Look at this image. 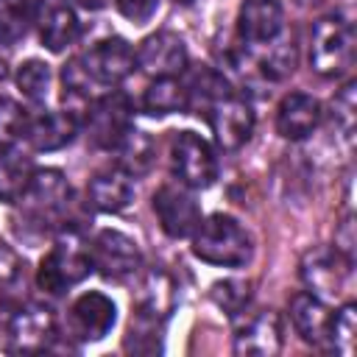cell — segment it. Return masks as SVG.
<instances>
[{
  "mask_svg": "<svg viewBox=\"0 0 357 357\" xmlns=\"http://www.w3.org/2000/svg\"><path fill=\"white\" fill-rule=\"evenodd\" d=\"M192 254L209 265L243 268L254 254V243H251V234L231 215L215 212L195 226Z\"/></svg>",
  "mask_w": 357,
  "mask_h": 357,
  "instance_id": "cell-1",
  "label": "cell"
},
{
  "mask_svg": "<svg viewBox=\"0 0 357 357\" xmlns=\"http://www.w3.org/2000/svg\"><path fill=\"white\" fill-rule=\"evenodd\" d=\"M357 33L354 25L340 14L321 17L310 31V64L324 78H337L354 64Z\"/></svg>",
  "mask_w": 357,
  "mask_h": 357,
  "instance_id": "cell-2",
  "label": "cell"
},
{
  "mask_svg": "<svg viewBox=\"0 0 357 357\" xmlns=\"http://www.w3.org/2000/svg\"><path fill=\"white\" fill-rule=\"evenodd\" d=\"M92 271V254L89 245L70 229H64L59 234V240L53 243V248L42 257L39 271H36V282L45 293L59 296L70 287H75L78 282H84Z\"/></svg>",
  "mask_w": 357,
  "mask_h": 357,
  "instance_id": "cell-3",
  "label": "cell"
},
{
  "mask_svg": "<svg viewBox=\"0 0 357 357\" xmlns=\"http://www.w3.org/2000/svg\"><path fill=\"white\" fill-rule=\"evenodd\" d=\"M170 173L190 190H206L218 178V156L195 131H176L170 139Z\"/></svg>",
  "mask_w": 357,
  "mask_h": 357,
  "instance_id": "cell-4",
  "label": "cell"
},
{
  "mask_svg": "<svg viewBox=\"0 0 357 357\" xmlns=\"http://www.w3.org/2000/svg\"><path fill=\"white\" fill-rule=\"evenodd\" d=\"M131 100L120 89H109L100 98H92L86 106V137L95 148L114 151L131 128Z\"/></svg>",
  "mask_w": 357,
  "mask_h": 357,
  "instance_id": "cell-5",
  "label": "cell"
},
{
  "mask_svg": "<svg viewBox=\"0 0 357 357\" xmlns=\"http://www.w3.org/2000/svg\"><path fill=\"white\" fill-rule=\"evenodd\" d=\"M20 201L25 206V215L42 229H47V223H61L73 201V192L61 170L45 167V170H33V178Z\"/></svg>",
  "mask_w": 357,
  "mask_h": 357,
  "instance_id": "cell-6",
  "label": "cell"
},
{
  "mask_svg": "<svg viewBox=\"0 0 357 357\" xmlns=\"http://www.w3.org/2000/svg\"><path fill=\"white\" fill-rule=\"evenodd\" d=\"M204 117L209 120V128L215 134L218 148L223 151H237L251 139L254 131V109L245 98H240L234 89L223 92L218 100L209 103V109L204 112Z\"/></svg>",
  "mask_w": 357,
  "mask_h": 357,
  "instance_id": "cell-7",
  "label": "cell"
},
{
  "mask_svg": "<svg viewBox=\"0 0 357 357\" xmlns=\"http://www.w3.org/2000/svg\"><path fill=\"white\" fill-rule=\"evenodd\" d=\"M78 64L86 73V78L92 81V86H117L120 81H126L134 73L137 59L126 39L106 36V39L95 42L84 56H78Z\"/></svg>",
  "mask_w": 357,
  "mask_h": 357,
  "instance_id": "cell-8",
  "label": "cell"
},
{
  "mask_svg": "<svg viewBox=\"0 0 357 357\" xmlns=\"http://www.w3.org/2000/svg\"><path fill=\"white\" fill-rule=\"evenodd\" d=\"M153 212L167 237H190L201 223V206L190 187L181 181H167L153 192Z\"/></svg>",
  "mask_w": 357,
  "mask_h": 357,
  "instance_id": "cell-9",
  "label": "cell"
},
{
  "mask_svg": "<svg viewBox=\"0 0 357 357\" xmlns=\"http://www.w3.org/2000/svg\"><path fill=\"white\" fill-rule=\"evenodd\" d=\"M89 254H92V268L103 279H114V282L134 276L142 265V254L137 243L117 229L98 231V237L89 245Z\"/></svg>",
  "mask_w": 357,
  "mask_h": 357,
  "instance_id": "cell-10",
  "label": "cell"
},
{
  "mask_svg": "<svg viewBox=\"0 0 357 357\" xmlns=\"http://www.w3.org/2000/svg\"><path fill=\"white\" fill-rule=\"evenodd\" d=\"M114 321H117L114 301L109 296L98 293V290H89V293L78 296L70 304L67 332L78 343H95V340H100V337H106L112 332Z\"/></svg>",
  "mask_w": 357,
  "mask_h": 357,
  "instance_id": "cell-11",
  "label": "cell"
},
{
  "mask_svg": "<svg viewBox=\"0 0 357 357\" xmlns=\"http://www.w3.org/2000/svg\"><path fill=\"white\" fill-rule=\"evenodd\" d=\"M137 67L151 78H178L187 70V47L173 31L145 36L134 53Z\"/></svg>",
  "mask_w": 357,
  "mask_h": 357,
  "instance_id": "cell-12",
  "label": "cell"
},
{
  "mask_svg": "<svg viewBox=\"0 0 357 357\" xmlns=\"http://www.w3.org/2000/svg\"><path fill=\"white\" fill-rule=\"evenodd\" d=\"M284 28L282 0H243L237 11V36L245 47H268Z\"/></svg>",
  "mask_w": 357,
  "mask_h": 357,
  "instance_id": "cell-13",
  "label": "cell"
},
{
  "mask_svg": "<svg viewBox=\"0 0 357 357\" xmlns=\"http://www.w3.org/2000/svg\"><path fill=\"white\" fill-rule=\"evenodd\" d=\"M56 340V321L50 310L28 304L14 310L8 321V349L11 351H50Z\"/></svg>",
  "mask_w": 357,
  "mask_h": 357,
  "instance_id": "cell-14",
  "label": "cell"
},
{
  "mask_svg": "<svg viewBox=\"0 0 357 357\" xmlns=\"http://www.w3.org/2000/svg\"><path fill=\"white\" fill-rule=\"evenodd\" d=\"M349 271H351V262L335 248H315L301 259V279L310 287L307 293H312L321 301L340 296Z\"/></svg>",
  "mask_w": 357,
  "mask_h": 357,
  "instance_id": "cell-15",
  "label": "cell"
},
{
  "mask_svg": "<svg viewBox=\"0 0 357 357\" xmlns=\"http://www.w3.org/2000/svg\"><path fill=\"white\" fill-rule=\"evenodd\" d=\"M33 25L39 31V42L53 53H61L78 39V17L67 0H36Z\"/></svg>",
  "mask_w": 357,
  "mask_h": 357,
  "instance_id": "cell-16",
  "label": "cell"
},
{
  "mask_svg": "<svg viewBox=\"0 0 357 357\" xmlns=\"http://www.w3.org/2000/svg\"><path fill=\"white\" fill-rule=\"evenodd\" d=\"M282 349V324L273 310H262L245 318L234 335V354L271 357Z\"/></svg>",
  "mask_w": 357,
  "mask_h": 357,
  "instance_id": "cell-17",
  "label": "cell"
},
{
  "mask_svg": "<svg viewBox=\"0 0 357 357\" xmlns=\"http://www.w3.org/2000/svg\"><path fill=\"white\" fill-rule=\"evenodd\" d=\"M78 134V120L73 112H39L28 117L25 139L33 145V151H59L70 145Z\"/></svg>",
  "mask_w": 357,
  "mask_h": 357,
  "instance_id": "cell-18",
  "label": "cell"
},
{
  "mask_svg": "<svg viewBox=\"0 0 357 357\" xmlns=\"http://www.w3.org/2000/svg\"><path fill=\"white\" fill-rule=\"evenodd\" d=\"M321 123V103L307 92H290L276 109V131L284 139H304Z\"/></svg>",
  "mask_w": 357,
  "mask_h": 357,
  "instance_id": "cell-19",
  "label": "cell"
},
{
  "mask_svg": "<svg viewBox=\"0 0 357 357\" xmlns=\"http://www.w3.org/2000/svg\"><path fill=\"white\" fill-rule=\"evenodd\" d=\"M176 304V287L173 279L165 271H148L139 279V287L134 293V315L148 321H165Z\"/></svg>",
  "mask_w": 357,
  "mask_h": 357,
  "instance_id": "cell-20",
  "label": "cell"
},
{
  "mask_svg": "<svg viewBox=\"0 0 357 357\" xmlns=\"http://www.w3.org/2000/svg\"><path fill=\"white\" fill-rule=\"evenodd\" d=\"M290 321H293L296 332L301 335V340H307L312 346H326L332 312L326 310V304L321 298H315L312 293H296L290 301Z\"/></svg>",
  "mask_w": 357,
  "mask_h": 357,
  "instance_id": "cell-21",
  "label": "cell"
},
{
  "mask_svg": "<svg viewBox=\"0 0 357 357\" xmlns=\"http://www.w3.org/2000/svg\"><path fill=\"white\" fill-rule=\"evenodd\" d=\"M86 198L98 212H120L131 204L134 198V184L131 176L123 170H103L89 178L86 184Z\"/></svg>",
  "mask_w": 357,
  "mask_h": 357,
  "instance_id": "cell-22",
  "label": "cell"
},
{
  "mask_svg": "<svg viewBox=\"0 0 357 357\" xmlns=\"http://www.w3.org/2000/svg\"><path fill=\"white\" fill-rule=\"evenodd\" d=\"M120 156H117V165L123 173L128 176H142L151 170L153 159H156V142L148 131H134L128 128V134L120 139V145L114 148Z\"/></svg>",
  "mask_w": 357,
  "mask_h": 357,
  "instance_id": "cell-23",
  "label": "cell"
},
{
  "mask_svg": "<svg viewBox=\"0 0 357 357\" xmlns=\"http://www.w3.org/2000/svg\"><path fill=\"white\" fill-rule=\"evenodd\" d=\"M142 109L153 117H165L187 109V84L178 78H153L142 95Z\"/></svg>",
  "mask_w": 357,
  "mask_h": 357,
  "instance_id": "cell-24",
  "label": "cell"
},
{
  "mask_svg": "<svg viewBox=\"0 0 357 357\" xmlns=\"http://www.w3.org/2000/svg\"><path fill=\"white\" fill-rule=\"evenodd\" d=\"M31 178H33L31 159L22 156V153H17L14 148L3 151V156H0V201L17 204L25 195Z\"/></svg>",
  "mask_w": 357,
  "mask_h": 357,
  "instance_id": "cell-25",
  "label": "cell"
},
{
  "mask_svg": "<svg viewBox=\"0 0 357 357\" xmlns=\"http://www.w3.org/2000/svg\"><path fill=\"white\" fill-rule=\"evenodd\" d=\"M33 22L31 0H0V45H17Z\"/></svg>",
  "mask_w": 357,
  "mask_h": 357,
  "instance_id": "cell-26",
  "label": "cell"
},
{
  "mask_svg": "<svg viewBox=\"0 0 357 357\" xmlns=\"http://www.w3.org/2000/svg\"><path fill=\"white\" fill-rule=\"evenodd\" d=\"M354 332H357V307L349 301L343 304L329 324V335H326V346L343 357H351L354 351Z\"/></svg>",
  "mask_w": 357,
  "mask_h": 357,
  "instance_id": "cell-27",
  "label": "cell"
},
{
  "mask_svg": "<svg viewBox=\"0 0 357 357\" xmlns=\"http://www.w3.org/2000/svg\"><path fill=\"white\" fill-rule=\"evenodd\" d=\"M17 86L28 100H33V103L45 100L47 89H50V67L45 61H39V59L22 61L17 67Z\"/></svg>",
  "mask_w": 357,
  "mask_h": 357,
  "instance_id": "cell-28",
  "label": "cell"
},
{
  "mask_svg": "<svg viewBox=\"0 0 357 357\" xmlns=\"http://www.w3.org/2000/svg\"><path fill=\"white\" fill-rule=\"evenodd\" d=\"M25 126H28L25 109L17 100L0 95V151L14 148V142L25 137Z\"/></svg>",
  "mask_w": 357,
  "mask_h": 357,
  "instance_id": "cell-29",
  "label": "cell"
},
{
  "mask_svg": "<svg viewBox=\"0 0 357 357\" xmlns=\"http://www.w3.org/2000/svg\"><path fill=\"white\" fill-rule=\"evenodd\" d=\"M209 296H212V301H215L220 310H226L229 315H240V312L248 307L251 284L243 282V279H226V282L212 284Z\"/></svg>",
  "mask_w": 357,
  "mask_h": 357,
  "instance_id": "cell-30",
  "label": "cell"
},
{
  "mask_svg": "<svg viewBox=\"0 0 357 357\" xmlns=\"http://www.w3.org/2000/svg\"><path fill=\"white\" fill-rule=\"evenodd\" d=\"M259 67L273 81L290 75L293 67H296V45H293V39L290 42H271L268 45V56L259 61Z\"/></svg>",
  "mask_w": 357,
  "mask_h": 357,
  "instance_id": "cell-31",
  "label": "cell"
},
{
  "mask_svg": "<svg viewBox=\"0 0 357 357\" xmlns=\"http://www.w3.org/2000/svg\"><path fill=\"white\" fill-rule=\"evenodd\" d=\"M332 112H335V126L340 128V134L351 142L354 134V81H349L332 100Z\"/></svg>",
  "mask_w": 357,
  "mask_h": 357,
  "instance_id": "cell-32",
  "label": "cell"
},
{
  "mask_svg": "<svg viewBox=\"0 0 357 357\" xmlns=\"http://www.w3.org/2000/svg\"><path fill=\"white\" fill-rule=\"evenodd\" d=\"M22 279V259L0 243V290H8V287H17Z\"/></svg>",
  "mask_w": 357,
  "mask_h": 357,
  "instance_id": "cell-33",
  "label": "cell"
},
{
  "mask_svg": "<svg viewBox=\"0 0 357 357\" xmlns=\"http://www.w3.org/2000/svg\"><path fill=\"white\" fill-rule=\"evenodd\" d=\"M114 6L126 20H131L134 25H142L156 14L159 0H114Z\"/></svg>",
  "mask_w": 357,
  "mask_h": 357,
  "instance_id": "cell-34",
  "label": "cell"
},
{
  "mask_svg": "<svg viewBox=\"0 0 357 357\" xmlns=\"http://www.w3.org/2000/svg\"><path fill=\"white\" fill-rule=\"evenodd\" d=\"M78 6H84V8H89V11H98V8H103L109 0H75Z\"/></svg>",
  "mask_w": 357,
  "mask_h": 357,
  "instance_id": "cell-35",
  "label": "cell"
},
{
  "mask_svg": "<svg viewBox=\"0 0 357 357\" xmlns=\"http://www.w3.org/2000/svg\"><path fill=\"white\" fill-rule=\"evenodd\" d=\"M176 3H181V6H190V3H192V0H176Z\"/></svg>",
  "mask_w": 357,
  "mask_h": 357,
  "instance_id": "cell-36",
  "label": "cell"
},
{
  "mask_svg": "<svg viewBox=\"0 0 357 357\" xmlns=\"http://www.w3.org/2000/svg\"><path fill=\"white\" fill-rule=\"evenodd\" d=\"M296 3H301V6H304V3H315V0H296Z\"/></svg>",
  "mask_w": 357,
  "mask_h": 357,
  "instance_id": "cell-37",
  "label": "cell"
}]
</instances>
